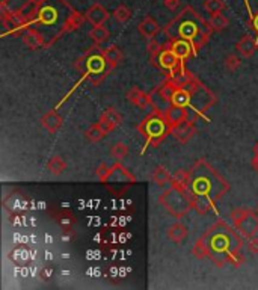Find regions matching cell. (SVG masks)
Masks as SVG:
<instances>
[{
    "label": "cell",
    "instance_id": "cell-10",
    "mask_svg": "<svg viewBox=\"0 0 258 290\" xmlns=\"http://www.w3.org/2000/svg\"><path fill=\"white\" fill-rule=\"evenodd\" d=\"M151 61H152V64H154L156 67L163 68V70H168V71L174 70V68L182 62V59H178V56L169 49V46H168V47L163 46L162 52H160L157 56L151 58Z\"/></svg>",
    "mask_w": 258,
    "mask_h": 290
},
{
    "label": "cell",
    "instance_id": "cell-43",
    "mask_svg": "<svg viewBox=\"0 0 258 290\" xmlns=\"http://www.w3.org/2000/svg\"><path fill=\"white\" fill-rule=\"evenodd\" d=\"M252 151H254V154H258V141L254 144V147H252Z\"/></svg>",
    "mask_w": 258,
    "mask_h": 290
},
{
    "label": "cell",
    "instance_id": "cell-17",
    "mask_svg": "<svg viewBox=\"0 0 258 290\" xmlns=\"http://www.w3.org/2000/svg\"><path fill=\"white\" fill-rule=\"evenodd\" d=\"M62 117L56 111H48L42 115L41 118V126L48 132V133H58L62 127Z\"/></svg>",
    "mask_w": 258,
    "mask_h": 290
},
{
    "label": "cell",
    "instance_id": "cell-40",
    "mask_svg": "<svg viewBox=\"0 0 258 290\" xmlns=\"http://www.w3.org/2000/svg\"><path fill=\"white\" fill-rule=\"evenodd\" d=\"M164 7L170 11H174L180 7V0H164Z\"/></svg>",
    "mask_w": 258,
    "mask_h": 290
},
{
    "label": "cell",
    "instance_id": "cell-35",
    "mask_svg": "<svg viewBox=\"0 0 258 290\" xmlns=\"http://www.w3.org/2000/svg\"><path fill=\"white\" fill-rule=\"evenodd\" d=\"M100 118H104V120H108V121H110V123H114L116 127L118 126H121V123H122V117L114 109V108H108L106 111H103V114L100 115Z\"/></svg>",
    "mask_w": 258,
    "mask_h": 290
},
{
    "label": "cell",
    "instance_id": "cell-1",
    "mask_svg": "<svg viewBox=\"0 0 258 290\" xmlns=\"http://www.w3.org/2000/svg\"><path fill=\"white\" fill-rule=\"evenodd\" d=\"M189 172L192 209L200 215H206L213 210L216 201L230 192V183L206 159L196 160Z\"/></svg>",
    "mask_w": 258,
    "mask_h": 290
},
{
    "label": "cell",
    "instance_id": "cell-32",
    "mask_svg": "<svg viewBox=\"0 0 258 290\" xmlns=\"http://www.w3.org/2000/svg\"><path fill=\"white\" fill-rule=\"evenodd\" d=\"M110 154L116 162H122L128 156V145L124 142H116L110 148Z\"/></svg>",
    "mask_w": 258,
    "mask_h": 290
},
{
    "label": "cell",
    "instance_id": "cell-24",
    "mask_svg": "<svg viewBox=\"0 0 258 290\" xmlns=\"http://www.w3.org/2000/svg\"><path fill=\"white\" fill-rule=\"evenodd\" d=\"M102 52H103V55H104V58H106V62H108V65H109L110 68H115V67L122 61V52H121L115 44L102 49Z\"/></svg>",
    "mask_w": 258,
    "mask_h": 290
},
{
    "label": "cell",
    "instance_id": "cell-37",
    "mask_svg": "<svg viewBox=\"0 0 258 290\" xmlns=\"http://www.w3.org/2000/svg\"><path fill=\"white\" fill-rule=\"evenodd\" d=\"M109 174H110V166H108L106 163H102V165L97 168V171H96V177H97L98 180H102L103 183L108 180Z\"/></svg>",
    "mask_w": 258,
    "mask_h": 290
},
{
    "label": "cell",
    "instance_id": "cell-42",
    "mask_svg": "<svg viewBox=\"0 0 258 290\" xmlns=\"http://www.w3.org/2000/svg\"><path fill=\"white\" fill-rule=\"evenodd\" d=\"M250 165H252L254 171H256V172H258V154H254V159H252Z\"/></svg>",
    "mask_w": 258,
    "mask_h": 290
},
{
    "label": "cell",
    "instance_id": "cell-44",
    "mask_svg": "<svg viewBox=\"0 0 258 290\" xmlns=\"http://www.w3.org/2000/svg\"><path fill=\"white\" fill-rule=\"evenodd\" d=\"M255 212H256V213H258V206H256V210H255Z\"/></svg>",
    "mask_w": 258,
    "mask_h": 290
},
{
    "label": "cell",
    "instance_id": "cell-38",
    "mask_svg": "<svg viewBox=\"0 0 258 290\" xmlns=\"http://www.w3.org/2000/svg\"><path fill=\"white\" fill-rule=\"evenodd\" d=\"M148 52H150V55H151V58H154V56H157L160 52H162V49H163V46L157 41V40H154V38H151L150 40V43H148Z\"/></svg>",
    "mask_w": 258,
    "mask_h": 290
},
{
    "label": "cell",
    "instance_id": "cell-23",
    "mask_svg": "<svg viewBox=\"0 0 258 290\" xmlns=\"http://www.w3.org/2000/svg\"><path fill=\"white\" fill-rule=\"evenodd\" d=\"M10 258H11L16 264H18V266H26V264L32 260V252H30V249H29L24 243H20L18 246H16V248L11 251Z\"/></svg>",
    "mask_w": 258,
    "mask_h": 290
},
{
    "label": "cell",
    "instance_id": "cell-15",
    "mask_svg": "<svg viewBox=\"0 0 258 290\" xmlns=\"http://www.w3.org/2000/svg\"><path fill=\"white\" fill-rule=\"evenodd\" d=\"M108 181H115V183H134L136 181V177L133 174L128 172V169H126L121 162H116L114 166H110V174L108 177Z\"/></svg>",
    "mask_w": 258,
    "mask_h": 290
},
{
    "label": "cell",
    "instance_id": "cell-18",
    "mask_svg": "<svg viewBox=\"0 0 258 290\" xmlns=\"http://www.w3.org/2000/svg\"><path fill=\"white\" fill-rule=\"evenodd\" d=\"M150 100H151L152 111H156L162 115H164L169 111V108L172 106V102L164 99V97L162 95V92L158 91V88H156L150 92Z\"/></svg>",
    "mask_w": 258,
    "mask_h": 290
},
{
    "label": "cell",
    "instance_id": "cell-13",
    "mask_svg": "<svg viewBox=\"0 0 258 290\" xmlns=\"http://www.w3.org/2000/svg\"><path fill=\"white\" fill-rule=\"evenodd\" d=\"M168 46H169V49L172 52H174L178 56V59H182V61H186L188 58L195 55V47L188 40H169Z\"/></svg>",
    "mask_w": 258,
    "mask_h": 290
},
{
    "label": "cell",
    "instance_id": "cell-39",
    "mask_svg": "<svg viewBox=\"0 0 258 290\" xmlns=\"http://www.w3.org/2000/svg\"><path fill=\"white\" fill-rule=\"evenodd\" d=\"M248 249H249L250 254H255V255L258 254V239L255 236L248 239Z\"/></svg>",
    "mask_w": 258,
    "mask_h": 290
},
{
    "label": "cell",
    "instance_id": "cell-45",
    "mask_svg": "<svg viewBox=\"0 0 258 290\" xmlns=\"http://www.w3.org/2000/svg\"><path fill=\"white\" fill-rule=\"evenodd\" d=\"M35 2H41V0H35Z\"/></svg>",
    "mask_w": 258,
    "mask_h": 290
},
{
    "label": "cell",
    "instance_id": "cell-4",
    "mask_svg": "<svg viewBox=\"0 0 258 290\" xmlns=\"http://www.w3.org/2000/svg\"><path fill=\"white\" fill-rule=\"evenodd\" d=\"M158 204L164 207V210L172 215L177 219L184 218L189 210L192 209V198H190V192H183L174 186H170L169 189L163 190L158 198Z\"/></svg>",
    "mask_w": 258,
    "mask_h": 290
},
{
    "label": "cell",
    "instance_id": "cell-34",
    "mask_svg": "<svg viewBox=\"0 0 258 290\" xmlns=\"http://www.w3.org/2000/svg\"><path fill=\"white\" fill-rule=\"evenodd\" d=\"M112 16H114V19H115L118 23H126V22L132 17V11L128 10V7L120 5V7H116V10L112 13Z\"/></svg>",
    "mask_w": 258,
    "mask_h": 290
},
{
    "label": "cell",
    "instance_id": "cell-41",
    "mask_svg": "<svg viewBox=\"0 0 258 290\" xmlns=\"http://www.w3.org/2000/svg\"><path fill=\"white\" fill-rule=\"evenodd\" d=\"M250 28H252V31L256 32V40H258V13L250 16Z\"/></svg>",
    "mask_w": 258,
    "mask_h": 290
},
{
    "label": "cell",
    "instance_id": "cell-30",
    "mask_svg": "<svg viewBox=\"0 0 258 290\" xmlns=\"http://www.w3.org/2000/svg\"><path fill=\"white\" fill-rule=\"evenodd\" d=\"M106 136V132L103 130V127L100 126V123H94L92 126L88 127V130L84 132V138L88 139L90 142H98Z\"/></svg>",
    "mask_w": 258,
    "mask_h": 290
},
{
    "label": "cell",
    "instance_id": "cell-11",
    "mask_svg": "<svg viewBox=\"0 0 258 290\" xmlns=\"http://www.w3.org/2000/svg\"><path fill=\"white\" fill-rule=\"evenodd\" d=\"M84 17H86V22H90L92 26H100L109 20L110 14L102 4H94L84 13Z\"/></svg>",
    "mask_w": 258,
    "mask_h": 290
},
{
    "label": "cell",
    "instance_id": "cell-6",
    "mask_svg": "<svg viewBox=\"0 0 258 290\" xmlns=\"http://www.w3.org/2000/svg\"><path fill=\"white\" fill-rule=\"evenodd\" d=\"M183 88L189 92V108L196 111L200 115L216 102L214 94L210 89H207L201 82H198L195 77H190V80Z\"/></svg>",
    "mask_w": 258,
    "mask_h": 290
},
{
    "label": "cell",
    "instance_id": "cell-3",
    "mask_svg": "<svg viewBox=\"0 0 258 290\" xmlns=\"http://www.w3.org/2000/svg\"><path fill=\"white\" fill-rule=\"evenodd\" d=\"M168 40H188L194 44L195 53L207 44L213 29L192 7H186L174 20L164 28Z\"/></svg>",
    "mask_w": 258,
    "mask_h": 290
},
{
    "label": "cell",
    "instance_id": "cell-31",
    "mask_svg": "<svg viewBox=\"0 0 258 290\" xmlns=\"http://www.w3.org/2000/svg\"><path fill=\"white\" fill-rule=\"evenodd\" d=\"M208 23H210V26H212L213 31L220 32V31H224V29L228 28L230 20H228L222 13H218V14H213V16H212V19L208 20Z\"/></svg>",
    "mask_w": 258,
    "mask_h": 290
},
{
    "label": "cell",
    "instance_id": "cell-28",
    "mask_svg": "<svg viewBox=\"0 0 258 290\" xmlns=\"http://www.w3.org/2000/svg\"><path fill=\"white\" fill-rule=\"evenodd\" d=\"M47 171L52 175H60L62 172L66 171V162L64 160V157L60 156H53L48 162H47Z\"/></svg>",
    "mask_w": 258,
    "mask_h": 290
},
{
    "label": "cell",
    "instance_id": "cell-5",
    "mask_svg": "<svg viewBox=\"0 0 258 290\" xmlns=\"http://www.w3.org/2000/svg\"><path fill=\"white\" fill-rule=\"evenodd\" d=\"M138 130L142 133L148 144L158 145L166 138V135L170 133V126L168 124L164 115L151 111V114L139 124Z\"/></svg>",
    "mask_w": 258,
    "mask_h": 290
},
{
    "label": "cell",
    "instance_id": "cell-27",
    "mask_svg": "<svg viewBox=\"0 0 258 290\" xmlns=\"http://www.w3.org/2000/svg\"><path fill=\"white\" fill-rule=\"evenodd\" d=\"M109 37H110V32H109V29H108L104 25L94 26V28L90 31V38H91L97 46H100V44H103L104 41H108Z\"/></svg>",
    "mask_w": 258,
    "mask_h": 290
},
{
    "label": "cell",
    "instance_id": "cell-29",
    "mask_svg": "<svg viewBox=\"0 0 258 290\" xmlns=\"http://www.w3.org/2000/svg\"><path fill=\"white\" fill-rule=\"evenodd\" d=\"M84 20H86V17H84V16L78 14L77 11H72V13L70 14V17L66 19V22H65V25H64L62 32H71V31L78 29Z\"/></svg>",
    "mask_w": 258,
    "mask_h": 290
},
{
    "label": "cell",
    "instance_id": "cell-7",
    "mask_svg": "<svg viewBox=\"0 0 258 290\" xmlns=\"http://www.w3.org/2000/svg\"><path fill=\"white\" fill-rule=\"evenodd\" d=\"M234 228L244 237L250 239L258 233V213L248 207H237L231 212Z\"/></svg>",
    "mask_w": 258,
    "mask_h": 290
},
{
    "label": "cell",
    "instance_id": "cell-8",
    "mask_svg": "<svg viewBox=\"0 0 258 290\" xmlns=\"http://www.w3.org/2000/svg\"><path fill=\"white\" fill-rule=\"evenodd\" d=\"M92 50H96V49H92ZM84 68L88 70L91 79H94L97 76L104 77L106 76V68L110 70V67L106 62V58H104L103 52H100V53L91 52L88 56L84 58Z\"/></svg>",
    "mask_w": 258,
    "mask_h": 290
},
{
    "label": "cell",
    "instance_id": "cell-12",
    "mask_svg": "<svg viewBox=\"0 0 258 290\" xmlns=\"http://www.w3.org/2000/svg\"><path fill=\"white\" fill-rule=\"evenodd\" d=\"M127 100L138 106L139 109L142 111H152V106H151V100H150V94H145L140 88L138 86H133L128 92H127Z\"/></svg>",
    "mask_w": 258,
    "mask_h": 290
},
{
    "label": "cell",
    "instance_id": "cell-26",
    "mask_svg": "<svg viewBox=\"0 0 258 290\" xmlns=\"http://www.w3.org/2000/svg\"><path fill=\"white\" fill-rule=\"evenodd\" d=\"M170 178H172V175L166 171V168L164 166H162V165H158V166H156L154 168V171H152V175H151V180H152V183L154 184H157V186H166V184H170Z\"/></svg>",
    "mask_w": 258,
    "mask_h": 290
},
{
    "label": "cell",
    "instance_id": "cell-2",
    "mask_svg": "<svg viewBox=\"0 0 258 290\" xmlns=\"http://www.w3.org/2000/svg\"><path fill=\"white\" fill-rule=\"evenodd\" d=\"M200 239L206 246L207 258L218 267H225L226 264L238 267L244 263V257L242 254L243 236L225 221H218L210 225Z\"/></svg>",
    "mask_w": 258,
    "mask_h": 290
},
{
    "label": "cell",
    "instance_id": "cell-9",
    "mask_svg": "<svg viewBox=\"0 0 258 290\" xmlns=\"http://www.w3.org/2000/svg\"><path fill=\"white\" fill-rule=\"evenodd\" d=\"M50 216L54 221V224L60 227V230L64 233L74 234V227L77 224V218L70 210H66V209H56V210L50 212Z\"/></svg>",
    "mask_w": 258,
    "mask_h": 290
},
{
    "label": "cell",
    "instance_id": "cell-22",
    "mask_svg": "<svg viewBox=\"0 0 258 290\" xmlns=\"http://www.w3.org/2000/svg\"><path fill=\"white\" fill-rule=\"evenodd\" d=\"M170 186H174L183 192H189L190 190V172L186 169H178L172 174L170 178Z\"/></svg>",
    "mask_w": 258,
    "mask_h": 290
},
{
    "label": "cell",
    "instance_id": "cell-36",
    "mask_svg": "<svg viewBox=\"0 0 258 290\" xmlns=\"http://www.w3.org/2000/svg\"><path fill=\"white\" fill-rule=\"evenodd\" d=\"M240 59L236 56V55H228L226 58H225V68L228 70V71H231V73H234V71H237L238 70V67H240Z\"/></svg>",
    "mask_w": 258,
    "mask_h": 290
},
{
    "label": "cell",
    "instance_id": "cell-20",
    "mask_svg": "<svg viewBox=\"0 0 258 290\" xmlns=\"http://www.w3.org/2000/svg\"><path fill=\"white\" fill-rule=\"evenodd\" d=\"M164 118H166V121L170 127H174V126H177V124L188 120V108L172 105L169 108V111L164 114Z\"/></svg>",
    "mask_w": 258,
    "mask_h": 290
},
{
    "label": "cell",
    "instance_id": "cell-19",
    "mask_svg": "<svg viewBox=\"0 0 258 290\" xmlns=\"http://www.w3.org/2000/svg\"><path fill=\"white\" fill-rule=\"evenodd\" d=\"M166 236H168L169 240H172L174 243L180 245V243H183V242L188 239L189 230H188V227H186L183 222H176V224H172V225L166 230Z\"/></svg>",
    "mask_w": 258,
    "mask_h": 290
},
{
    "label": "cell",
    "instance_id": "cell-16",
    "mask_svg": "<svg viewBox=\"0 0 258 290\" xmlns=\"http://www.w3.org/2000/svg\"><path fill=\"white\" fill-rule=\"evenodd\" d=\"M256 49H258V40H254L250 35L242 37V38L237 41V44H236L237 53H238L240 56H243V58H250V56H254L255 52H256Z\"/></svg>",
    "mask_w": 258,
    "mask_h": 290
},
{
    "label": "cell",
    "instance_id": "cell-14",
    "mask_svg": "<svg viewBox=\"0 0 258 290\" xmlns=\"http://www.w3.org/2000/svg\"><path fill=\"white\" fill-rule=\"evenodd\" d=\"M170 135L174 136L178 142L182 144H186L189 142V139L195 135V127H194V123L190 121H183L174 127H170Z\"/></svg>",
    "mask_w": 258,
    "mask_h": 290
},
{
    "label": "cell",
    "instance_id": "cell-33",
    "mask_svg": "<svg viewBox=\"0 0 258 290\" xmlns=\"http://www.w3.org/2000/svg\"><path fill=\"white\" fill-rule=\"evenodd\" d=\"M204 10L210 16L222 13L225 10V2H224V0H206V2H204Z\"/></svg>",
    "mask_w": 258,
    "mask_h": 290
},
{
    "label": "cell",
    "instance_id": "cell-21",
    "mask_svg": "<svg viewBox=\"0 0 258 290\" xmlns=\"http://www.w3.org/2000/svg\"><path fill=\"white\" fill-rule=\"evenodd\" d=\"M138 31L139 34L146 38V40H151L154 38L158 32H160V25L152 19V17H145L139 25H138Z\"/></svg>",
    "mask_w": 258,
    "mask_h": 290
},
{
    "label": "cell",
    "instance_id": "cell-25",
    "mask_svg": "<svg viewBox=\"0 0 258 290\" xmlns=\"http://www.w3.org/2000/svg\"><path fill=\"white\" fill-rule=\"evenodd\" d=\"M23 43L28 46V47H30V49H40V47H42L46 43H44V38L34 29V28H30L26 34H23Z\"/></svg>",
    "mask_w": 258,
    "mask_h": 290
}]
</instances>
